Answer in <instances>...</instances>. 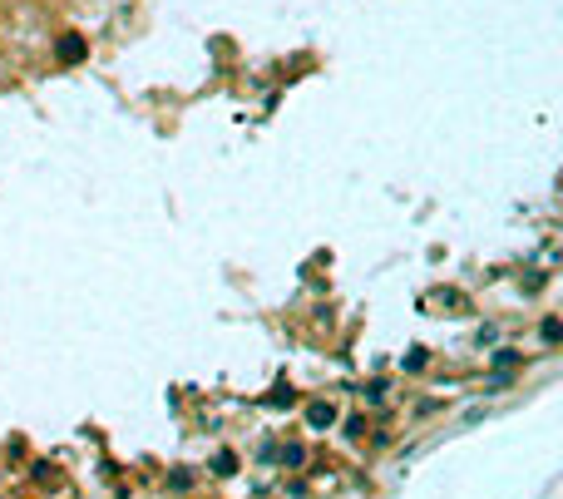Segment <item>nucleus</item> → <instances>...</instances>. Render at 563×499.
Returning a JSON list of instances; mask_svg holds the SVG:
<instances>
[{"instance_id":"nucleus-1","label":"nucleus","mask_w":563,"mask_h":499,"mask_svg":"<svg viewBox=\"0 0 563 499\" xmlns=\"http://www.w3.org/2000/svg\"><path fill=\"white\" fill-rule=\"evenodd\" d=\"M54 54H60V65H79L89 54V45H84V35H65L60 45H54Z\"/></svg>"},{"instance_id":"nucleus-2","label":"nucleus","mask_w":563,"mask_h":499,"mask_svg":"<svg viewBox=\"0 0 563 499\" xmlns=\"http://www.w3.org/2000/svg\"><path fill=\"white\" fill-rule=\"evenodd\" d=\"M539 341H543V346H558V341H563V321H558V316H543V326H539Z\"/></svg>"},{"instance_id":"nucleus-3","label":"nucleus","mask_w":563,"mask_h":499,"mask_svg":"<svg viewBox=\"0 0 563 499\" xmlns=\"http://www.w3.org/2000/svg\"><path fill=\"white\" fill-rule=\"evenodd\" d=\"M331 420H336V410H331V406H321V401H316V406L307 410V425H311V430H326Z\"/></svg>"},{"instance_id":"nucleus-4","label":"nucleus","mask_w":563,"mask_h":499,"mask_svg":"<svg viewBox=\"0 0 563 499\" xmlns=\"http://www.w3.org/2000/svg\"><path fill=\"white\" fill-rule=\"evenodd\" d=\"M213 470H217V475H233V470H238V460H233V450H222V455L213 460Z\"/></svg>"},{"instance_id":"nucleus-5","label":"nucleus","mask_w":563,"mask_h":499,"mask_svg":"<svg viewBox=\"0 0 563 499\" xmlns=\"http://www.w3.org/2000/svg\"><path fill=\"white\" fill-rule=\"evenodd\" d=\"M188 484H193V475H188V470H173V475H168V489H178V494H183Z\"/></svg>"},{"instance_id":"nucleus-6","label":"nucleus","mask_w":563,"mask_h":499,"mask_svg":"<svg viewBox=\"0 0 563 499\" xmlns=\"http://www.w3.org/2000/svg\"><path fill=\"white\" fill-rule=\"evenodd\" d=\"M35 479H40V484H54V479H60V470H54V465L45 470V460H40V465H35Z\"/></svg>"},{"instance_id":"nucleus-7","label":"nucleus","mask_w":563,"mask_h":499,"mask_svg":"<svg viewBox=\"0 0 563 499\" xmlns=\"http://www.w3.org/2000/svg\"><path fill=\"white\" fill-rule=\"evenodd\" d=\"M282 460H287V470H297V465H302V445H287V450H282Z\"/></svg>"},{"instance_id":"nucleus-8","label":"nucleus","mask_w":563,"mask_h":499,"mask_svg":"<svg viewBox=\"0 0 563 499\" xmlns=\"http://www.w3.org/2000/svg\"><path fill=\"white\" fill-rule=\"evenodd\" d=\"M425 361H430V356H425V351H410V356H406V371H420V366H425Z\"/></svg>"}]
</instances>
